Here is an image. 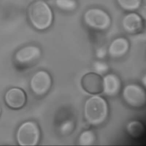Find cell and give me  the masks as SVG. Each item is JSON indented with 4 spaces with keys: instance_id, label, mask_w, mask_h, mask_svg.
Wrapping results in <instances>:
<instances>
[{
    "instance_id": "1",
    "label": "cell",
    "mask_w": 146,
    "mask_h": 146,
    "mask_svg": "<svg viewBox=\"0 0 146 146\" xmlns=\"http://www.w3.org/2000/svg\"><path fill=\"white\" fill-rule=\"evenodd\" d=\"M108 114V105L103 97L95 95L86 100L84 115L85 119L90 124L98 125L103 123Z\"/></svg>"
},
{
    "instance_id": "2",
    "label": "cell",
    "mask_w": 146,
    "mask_h": 146,
    "mask_svg": "<svg viewBox=\"0 0 146 146\" xmlns=\"http://www.w3.org/2000/svg\"><path fill=\"white\" fill-rule=\"evenodd\" d=\"M28 16L35 28L39 30L47 29L53 21V13L50 7L39 0L33 2L28 9Z\"/></svg>"
},
{
    "instance_id": "3",
    "label": "cell",
    "mask_w": 146,
    "mask_h": 146,
    "mask_svg": "<svg viewBox=\"0 0 146 146\" xmlns=\"http://www.w3.org/2000/svg\"><path fill=\"white\" fill-rule=\"evenodd\" d=\"M82 20L87 28L97 32L108 30L112 22L109 13L98 7H90L85 10L83 14Z\"/></svg>"
},
{
    "instance_id": "4",
    "label": "cell",
    "mask_w": 146,
    "mask_h": 146,
    "mask_svg": "<svg viewBox=\"0 0 146 146\" xmlns=\"http://www.w3.org/2000/svg\"><path fill=\"white\" fill-rule=\"evenodd\" d=\"M41 132L38 123L33 120H27L19 126L16 133V139L21 146H35L38 145Z\"/></svg>"
},
{
    "instance_id": "5",
    "label": "cell",
    "mask_w": 146,
    "mask_h": 146,
    "mask_svg": "<svg viewBox=\"0 0 146 146\" xmlns=\"http://www.w3.org/2000/svg\"><path fill=\"white\" fill-rule=\"evenodd\" d=\"M122 96L125 103L134 108H141L146 105V91L138 84L126 85L123 89Z\"/></svg>"
},
{
    "instance_id": "6",
    "label": "cell",
    "mask_w": 146,
    "mask_h": 146,
    "mask_svg": "<svg viewBox=\"0 0 146 146\" xmlns=\"http://www.w3.org/2000/svg\"><path fill=\"white\" fill-rule=\"evenodd\" d=\"M52 80L47 71L40 70L36 72L31 79L30 86L34 94L38 96L46 94L52 88Z\"/></svg>"
},
{
    "instance_id": "7",
    "label": "cell",
    "mask_w": 146,
    "mask_h": 146,
    "mask_svg": "<svg viewBox=\"0 0 146 146\" xmlns=\"http://www.w3.org/2000/svg\"><path fill=\"white\" fill-rule=\"evenodd\" d=\"M121 25L123 30L128 35H137L145 28V21L140 14L135 12H128L122 18Z\"/></svg>"
},
{
    "instance_id": "8",
    "label": "cell",
    "mask_w": 146,
    "mask_h": 146,
    "mask_svg": "<svg viewBox=\"0 0 146 146\" xmlns=\"http://www.w3.org/2000/svg\"><path fill=\"white\" fill-rule=\"evenodd\" d=\"M81 84L86 92L92 95H97L103 92V78L95 72H89L82 77Z\"/></svg>"
},
{
    "instance_id": "9",
    "label": "cell",
    "mask_w": 146,
    "mask_h": 146,
    "mask_svg": "<svg viewBox=\"0 0 146 146\" xmlns=\"http://www.w3.org/2000/svg\"><path fill=\"white\" fill-rule=\"evenodd\" d=\"M5 102L10 108L19 109L23 108L27 102V96L25 92L18 88L9 89L5 95Z\"/></svg>"
},
{
    "instance_id": "10",
    "label": "cell",
    "mask_w": 146,
    "mask_h": 146,
    "mask_svg": "<svg viewBox=\"0 0 146 146\" xmlns=\"http://www.w3.org/2000/svg\"><path fill=\"white\" fill-rule=\"evenodd\" d=\"M41 55V51L36 46H28L22 48L14 55L15 61L20 64H30L37 60Z\"/></svg>"
},
{
    "instance_id": "11",
    "label": "cell",
    "mask_w": 146,
    "mask_h": 146,
    "mask_svg": "<svg viewBox=\"0 0 146 146\" xmlns=\"http://www.w3.org/2000/svg\"><path fill=\"white\" fill-rule=\"evenodd\" d=\"M130 46L129 41L126 37L118 36L110 42L108 52L111 58H119L123 57L128 53Z\"/></svg>"
},
{
    "instance_id": "12",
    "label": "cell",
    "mask_w": 146,
    "mask_h": 146,
    "mask_svg": "<svg viewBox=\"0 0 146 146\" xmlns=\"http://www.w3.org/2000/svg\"><path fill=\"white\" fill-rule=\"evenodd\" d=\"M121 81L114 74H108L103 78V92L110 96L117 95L121 89Z\"/></svg>"
},
{
    "instance_id": "13",
    "label": "cell",
    "mask_w": 146,
    "mask_h": 146,
    "mask_svg": "<svg viewBox=\"0 0 146 146\" xmlns=\"http://www.w3.org/2000/svg\"><path fill=\"white\" fill-rule=\"evenodd\" d=\"M126 129L129 135L133 138H141L145 133L144 125L138 120H132L129 122L126 125Z\"/></svg>"
},
{
    "instance_id": "14",
    "label": "cell",
    "mask_w": 146,
    "mask_h": 146,
    "mask_svg": "<svg viewBox=\"0 0 146 146\" xmlns=\"http://www.w3.org/2000/svg\"><path fill=\"white\" fill-rule=\"evenodd\" d=\"M119 7L125 11L135 12L142 5L143 0H116Z\"/></svg>"
},
{
    "instance_id": "15",
    "label": "cell",
    "mask_w": 146,
    "mask_h": 146,
    "mask_svg": "<svg viewBox=\"0 0 146 146\" xmlns=\"http://www.w3.org/2000/svg\"><path fill=\"white\" fill-rule=\"evenodd\" d=\"M55 5L60 10L67 13L74 12L78 7L77 0H55Z\"/></svg>"
},
{
    "instance_id": "16",
    "label": "cell",
    "mask_w": 146,
    "mask_h": 146,
    "mask_svg": "<svg viewBox=\"0 0 146 146\" xmlns=\"http://www.w3.org/2000/svg\"><path fill=\"white\" fill-rule=\"evenodd\" d=\"M96 137L94 132L90 130L83 131L78 137V142L81 146H91L94 143Z\"/></svg>"
},
{
    "instance_id": "17",
    "label": "cell",
    "mask_w": 146,
    "mask_h": 146,
    "mask_svg": "<svg viewBox=\"0 0 146 146\" xmlns=\"http://www.w3.org/2000/svg\"><path fill=\"white\" fill-rule=\"evenodd\" d=\"M75 124L73 121L66 120L63 122L60 127V131L63 135H70L74 130Z\"/></svg>"
},
{
    "instance_id": "18",
    "label": "cell",
    "mask_w": 146,
    "mask_h": 146,
    "mask_svg": "<svg viewBox=\"0 0 146 146\" xmlns=\"http://www.w3.org/2000/svg\"><path fill=\"white\" fill-rule=\"evenodd\" d=\"M94 68L96 73L100 75L106 74L109 69L107 64L103 61H95L94 64Z\"/></svg>"
},
{
    "instance_id": "19",
    "label": "cell",
    "mask_w": 146,
    "mask_h": 146,
    "mask_svg": "<svg viewBox=\"0 0 146 146\" xmlns=\"http://www.w3.org/2000/svg\"><path fill=\"white\" fill-rule=\"evenodd\" d=\"M107 51L104 48L100 47L96 50V55L98 58L101 59L105 58L107 54Z\"/></svg>"
},
{
    "instance_id": "20",
    "label": "cell",
    "mask_w": 146,
    "mask_h": 146,
    "mask_svg": "<svg viewBox=\"0 0 146 146\" xmlns=\"http://www.w3.org/2000/svg\"><path fill=\"white\" fill-rule=\"evenodd\" d=\"M142 83L144 85V87H145L146 86V76H145L143 78Z\"/></svg>"
},
{
    "instance_id": "21",
    "label": "cell",
    "mask_w": 146,
    "mask_h": 146,
    "mask_svg": "<svg viewBox=\"0 0 146 146\" xmlns=\"http://www.w3.org/2000/svg\"><path fill=\"white\" fill-rule=\"evenodd\" d=\"M1 106L0 105V116H1Z\"/></svg>"
}]
</instances>
